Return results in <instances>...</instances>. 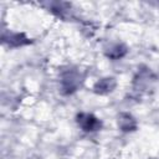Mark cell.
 <instances>
[{
	"instance_id": "obj_1",
	"label": "cell",
	"mask_w": 159,
	"mask_h": 159,
	"mask_svg": "<svg viewBox=\"0 0 159 159\" xmlns=\"http://www.w3.org/2000/svg\"><path fill=\"white\" fill-rule=\"evenodd\" d=\"M82 82H83V77L81 76L80 71L75 68H67V70L61 71L60 87L65 94H70L77 91L78 87H81Z\"/></svg>"
},
{
	"instance_id": "obj_5",
	"label": "cell",
	"mask_w": 159,
	"mask_h": 159,
	"mask_svg": "<svg viewBox=\"0 0 159 159\" xmlns=\"http://www.w3.org/2000/svg\"><path fill=\"white\" fill-rule=\"evenodd\" d=\"M118 127L123 132H133L137 129V120L129 113H120L117 119Z\"/></svg>"
},
{
	"instance_id": "obj_3",
	"label": "cell",
	"mask_w": 159,
	"mask_h": 159,
	"mask_svg": "<svg viewBox=\"0 0 159 159\" xmlns=\"http://www.w3.org/2000/svg\"><path fill=\"white\" fill-rule=\"evenodd\" d=\"M117 86V81L114 77H103L98 80L93 84V92L97 94H107L111 93Z\"/></svg>"
},
{
	"instance_id": "obj_2",
	"label": "cell",
	"mask_w": 159,
	"mask_h": 159,
	"mask_svg": "<svg viewBox=\"0 0 159 159\" xmlns=\"http://www.w3.org/2000/svg\"><path fill=\"white\" fill-rule=\"evenodd\" d=\"M76 123L77 125L87 133H92V132H97L102 128V122L99 118H97L94 114L92 113H87V112H81L76 116Z\"/></svg>"
},
{
	"instance_id": "obj_6",
	"label": "cell",
	"mask_w": 159,
	"mask_h": 159,
	"mask_svg": "<svg viewBox=\"0 0 159 159\" xmlns=\"http://www.w3.org/2000/svg\"><path fill=\"white\" fill-rule=\"evenodd\" d=\"M104 53H106L107 57H109L112 60H119L127 53V47L123 43H118V42L111 43L104 50Z\"/></svg>"
},
{
	"instance_id": "obj_4",
	"label": "cell",
	"mask_w": 159,
	"mask_h": 159,
	"mask_svg": "<svg viewBox=\"0 0 159 159\" xmlns=\"http://www.w3.org/2000/svg\"><path fill=\"white\" fill-rule=\"evenodd\" d=\"M2 41L11 47H19V46H24L31 42L22 32H10L9 35H4Z\"/></svg>"
}]
</instances>
